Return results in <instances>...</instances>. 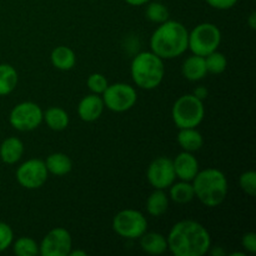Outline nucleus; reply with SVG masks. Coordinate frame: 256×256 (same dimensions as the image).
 Segmentation results:
<instances>
[{
	"label": "nucleus",
	"instance_id": "473e14b6",
	"mask_svg": "<svg viewBox=\"0 0 256 256\" xmlns=\"http://www.w3.org/2000/svg\"><path fill=\"white\" fill-rule=\"evenodd\" d=\"M192 95H195V96H196L198 99L204 100V99H206L208 95H209V92H208L206 88H204V86H198L196 89L194 90V92H192Z\"/></svg>",
	"mask_w": 256,
	"mask_h": 256
},
{
	"label": "nucleus",
	"instance_id": "7ed1b4c3",
	"mask_svg": "<svg viewBox=\"0 0 256 256\" xmlns=\"http://www.w3.org/2000/svg\"><path fill=\"white\" fill-rule=\"evenodd\" d=\"M195 196L208 208H216L222 204L228 195V180L222 172L218 169H205L192 179Z\"/></svg>",
	"mask_w": 256,
	"mask_h": 256
},
{
	"label": "nucleus",
	"instance_id": "a211bd4d",
	"mask_svg": "<svg viewBox=\"0 0 256 256\" xmlns=\"http://www.w3.org/2000/svg\"><path fill=\"white\" fill-rule=\"evenodd\" d=\"M178 142L182 146L184 152H194L202 149V144H204V139L200 132H198L196 128H185V129H180L178 132Z\"/></svg>",
	"mask_w": 256,
	"mask_h": 256
},
{
	"label": "nucleus",
	"instance_id": "6e6552de",
	"mask_svg": "<svg viewBox=\"0 0 256 256\" xmlns=\"http://www.w3.org/2000/svg\"><path fill=\"white\" fill-rule=\"evenodd\" d=\"M102 95L105 106L114 112H128L136 104L138 100L136 90L125 82L108 85Z\"/></svg>",
	"mask_w": 256,
	"mask_h": 256
},
{
	"label": "nucleus",
	"instance_id": "9d476101",
	"mask_svg": "<svg viewBox=\"0 0 256 256\" xmlns=\"http://www.w3.org/2000/svg\"><path fill=\"white\" fill-rule=\"evenodd\" d=\"M48 175L49 172L45 162L40 159H29L18 168L15 176L22 188L34 190L39 189L46 182Z\"/></svg>",
	"mask_w": 256,
	"mask_h": 256
},
{
	"label": "nucleus",
	"instance_id": "cd10ccee",
	"mask_svg": "<svg viewBox=\"0 0 256 256\" xmlns=\"http://www.w3.org/2000/svg\"><path fill=\"white\" fill-rule=\"evenodd\" d=\"M86 85L92 94L102 95L108 88L109 82H108L106 78L104 75L100 74V72H94V74L89 75L86 80Z\"/></svg>",
	"mask_w": 256,
	"mask_h": 256
},
{
	"label": "nucleus",
	"instance_id": "f3484780",
	"mask_svg": "<svg viewBox=\"0 0 256 256\" xmlns=\"http://www.w3.org/2000/svg\"><path fill=\"white\" fill-rule=\"evenodd\" d=\"M140 239L142 252L150 255H162L168 250V240L160 232H144Z\"/></svg>",
	"mask_w": 256,
	"mask_h": 256
},
{
	"label": "nucleus",
	"instance_id": "f03ea898",
	"mask_svg": "<svg viewBox=\"0 0 256 256\" xmlns=\"http://www.w3.org/2000/svg\"><path fill=\"white\" fill-rule=\"evenodd\" d=\"M189 32L182 22L169 20L162 22L150 38V48L154 54L164 59H174L188 50Z\"/></svg>",
	"mask_w": 256,
	"mask_h": 256
},
{
	"label": "nucleus",
	"instance_id": "4468645a",
	"mask_svg": "<svg viewBox=\"0 0 256 256\" xmlns=\"http://www.w3.org/2000/svg\"><path fill=\"white\" fill-rule=\"evenodd\" d=\"M104 108V102L100 95L89 94L80 100L78 105V115L82 122H92L102 116Z\"/></svg>",
	"mask_w": 256,
	"mask_h": 256
},
{
	"label": "nucleus",
	"instance_id": "2eb2a0df",
	"mask_svg": "<svg viewBox=\"0 0 256 256\" xmlns=\"http://www.w3.org/2000/svg\"><path fill=\"white\" fill-rule=\"evenodd\" d=\"M182 72L185 79H188L189 82H199V80L204 79L208 74L205 58L195 54L186 58L185 62H182Z\"/></svg>",
	"mask_w": 256,
	"mask_h": 256
},
{
	"label": "nucleus",
	"instance_id": "f257e3e1",
	"mask_svg": "<svg viewBox=\"0 0 256 256\" xmlns=\"http://www.w3.org/2000/svg\"><path fill=\"white\" fill-rule=\"evenodd\" d=\"M168 250L175 256H202L212 246V236L204 225L195 220L176 222L169 235Z\"/></svg>",
	"mask_w": 256,
	"mask_h": 256
},
{
	"label": "nucleus",
	"instance_id": "f704fd0d",
	"mask_svg": "<svg viewBox=\"0 0 256 256\" xmlns=\"http://www.w3.org/2000/svg\"><path fill=\"white\" fill-rule=\"evenodd\" d=\"M248 24H249V26L252 28V30H255V28H256V12H252V14H250L249 20H248Z\"/></svg>",
	"mask_w": 256,
	"mask_h": 256
},
{
	"label": "nucleus",
	"instance_id": "e433bc0d",
	"mask_svg": "<svg viewBox=\"0 0 256 256\" xmlns=\"http://www.w3.org/2000/svg\"><path fill=\"white\" fill-rule=\"evenodd\" d=\"M212 255H224L225 252H224V250L222 249V248H219V249H216V250H212Z\"/></svg>",
	"mask_w": 256,
	"mask_h": 256
},
{
	"label": "nucleus",
	"instance_id": "2f4dec72",
	"mask_svg": "<svg viewBox=\"0 0 256 256\" xmlns=\"http://www.w3.org/2000/svg\"><path fill=\"white\" fill-rule=\"evenodd\" d=\"M206 2L210 6L214 8V9L228 10L232 9V6H235L238 0H206Z\"/></svg>",
	"mask_w": 256,
	"mask_h": 256
},
{
	"label": "nucleus",
	"instance_id": "a878e982",
	"mask_svg": "<svg viewBox=\"0 0 256 256\" xmlns=\"http://www.w3.org/2000/svg\"><path fill=\"white\" fill-rule=\"evenodd\" d=\"M205 64H206L208 72L212 74H222L226 70L228 60L222 52H219L218 50L210 52L209 55L205 56Z\"/></svg>",
	"mask_w": 256,
	"mask_h": 256
},
{
	"label": "nucleus",
	"instance_id": "72a5a7b5",
	"mask_svg": "<svg viewBox=\"0 0 256 256\" xmlns=\"http://www.w3.org/2000/svg\"><path fill=\"white\" fill-rule=\"evenodd\" d=\"M129 5H132V6H140V5H144L146 2H149L150 0H125Z\"/></svg>",
	"mask_w": 256,
	"mask_h": 256
},
{
	"label": "nucleus",
	"instance_id": "4c0bfd02",
	"mask_svg": "<svg viewBox=\"0 0 256 256\" xmlns=\"http://www.w3.org/2000/svg\"><path fill=\"white\" fill-rule=\"evenodd\" d=\"M232 256H236V255H239V256H244L245 254L244 252H232V254H230Z\"/></svg>",
	"mask_w": 256,
	"mask_h": 256
},
{
	"label": "nucleus",
	"instance_id": "7c9ffc66",
	"mask_svg": "<svg viewBox=\"0 0 256 256\" xmlns=\"http://www.w3.org/2000/svg\"><path fill=\"white\" fill-rule=\"evenodd\" d=\"M242 248H244L246 252H249L250 254H255L256 252V234L255 232H246V234L242 235Z\"/></svg>",
	"mask_w": 256,
	"mask_h": 256
},
{
	"label": "nucleus",
	"instance_id": "0eeeda50",
	"mask_svg": "<svg viewBox=\"0 0 256 256\" xmlns=\"http://www.w3.org/2000/svg\"><path fill=\"white\" fill-rule=\"evenodd\" d=\"M112 229L125 239H139L148 229V220L144 214L134 209H125L112 219Z\"/></svg>",
	"mask_w": 256,
	"mask_h": 256
},
{
	"label": "nucleus",
	"instance_id": "4be33fe9",
	"mask_svg": "<svg viewBox=\"0 0 256 256\" xmlns=\"http://www.w3.org/2000/svg\"><path fill=\"white\" fill-rule=\"evenodd\" d=\"M169 208V198L164 190L155 189L146 199V212L152 216H162Z\"/></svg>",
	"mask_w": 256,
	"mask_h": 256
},
{
	"label": "nucleus",
	"instance_id": "423d86ee",
	"mask_svg": "<svg viewBox=\"0 0 256 256\" xmlns=\"http://www.w3.org/2000/svg\"><path fill=\"white\" fill-rule=\"evenodd\" d=\"M220 42L222 32L219 28L212 22H202L189 32L188 49L192 50V54L205 58L218 50Z\"/></svg>",
	"mask_w": 256,
	"mask_h": 256
},
{
	"label": "nucleus",
	"instance_id": "aec40b11",
	"mask_svg": "<svg viewBox=\"0 0 256 256\" xmlns=\"http://www.w3.org/2000/svg\"><path fill=\"white\" fill-rule=\"evenodd\" d=\"M50 60H52V64L56 69L66 72V70L72 69L75 66L76 55H75L74 50L70 49L69 46L60 45V46H56L52 50V55H50Z\"/></svg>",
	"mask_w": 256,
	"mask_h": 256
},
{
	"label": "nucleus",
	"instance_id": "9b49d317",
	"mask_svg": "<svg viewBox=\"0 0 256 256\" xmlns=\"http://www.w3.org/2000/svg\"><path fill=\"white\" fill-rule=\"evenodd\" d=\"M72 248L70 232L64 228H55L50 230L39 245V254L42 256H68Z\"/></svg>",
	"mask_w": 256,
	"mask_h": 256
},
{
	"label": "nucleus",
	"instance_id": "c756f323",
	"mask_svg": "<svg viewBox=\"0 0 256 256\" xmlns=\"http://www.w3.org/2000/svg\"><path fill=\"white\" fill-rule=\"evenodd\" d=\"M14 242V232L12 229L4 222H0V252H5L8 248L12 246Z\"/></svg>",
	"mask_w": 256,
	"mask_h": 256
},
{
	"label": "nucleus",
	"instance_id": "b1692460",
	"mask_svg": "<svg viewBox=\"0 0 256 256\" xmlns=\"http://www.w3.org/2000/svg\"><path fill=\"white\" fill-rule=\"evenodd\" d=\"M169 189L170 199L176 204H188L195 198L194 188L190 182H182V180H180V182H174Z\"/></svg>",
	"mask_w": 256,
	"mask_h": 256
},
{
	"label": "nucleus",
	"instance_id": "dca6fc26",
	"mask_svg": "<svg viewBox=\"0 0 256 256\" xmlns=\"http://www.w3.org/2000/svg\"><path fill=\"white\" fill-rule=\"evenodd\" d=\"M22 154H24V144L19 138H6L0 145V159L5 164H15L22 159Z\"/></svg>",
	"mask_w": 256,
	"mask_h": 256
},
{
	"label": "nucleus",
	"instance_id": "c85d7f7f",
	"mask_svg": "<svg viewBox=\"0 0 256 256\" xmlns=\"http://www.w3.org/2000/svg\"><path fill=\"white\" fill-rule=\"evenodd\" d=\"M240 188L245 194L249 196H254L256 194V172L254 170H249L240 175L239 179Z\"/></svg>",
	"mask_w": 256,
	"mask_h": 256
},
{
	"label": "nucleus",
	"instance_id": "f8f14e48",
	"mask_svg": "<svg viewBox=\"0 0 256 256\" xmlns=\"http://www.w3.org/2000/svg\"><path fill=\"white\" fill-rule=\"evenodd\" d=\"M146 179L154 189H169L176 179L172 160L166 156H160L152 160L148 166Z\"/></svg>",
	"mask_w": 256,
	"mask_h": 256
},
{
	"label": "nucleus",
	"instance_id": "20e7f679",
	"mask_svg": "<svg viewBox=\"0 0 256 256\" xmlns=\"http://www.w3.org/2000/svg\"><path fill=\"white\" fill-rule=\"evenodd\" d=\"M130 72L136 86L152 90L159 86L164 79V62L152 52H142L132 59Z\"/></svg>",
	"mask_w": 256,
	"mask_h": 256
},
{
	"label": "nucleus",
	"instance_id": "39448f33",
	"mask_svg": "<svg viewBox=\"0 0 256 256\" xmlns=\"http://www.w3.org/2000/svg\"><path fill=\"white\" fill-rule=\"evenodd\" d=\"M204 115L205 108L202 100L198 99L192 94L182 95L172 105V122L179 129L199 126Z\"/></svg>",
	"mask_w": 256,
	"mask_h": 256
},
{
	"label": "nucleus",
	"instance_id": "5701e85b",
	"mask_svg": "<svg viewBox=\"0 0 256 256\" xmlns=\"http://www.w3.org/2000/svg\"><path fill=\"white\" fill-rule=\"evenodd\" d=\"M18 72L10 64H0V96H6L18 85Z\"/></svg>",
	"mask_w": 256,
	"mask_h": 256
},
{
	"label": "nucleus",
	"instance_id": "393cba45",
	"mask_svg": "<svg viewBox=\"0 0 256 256\" xmlns=\"http://www.w3.org/2000/svg\"><path fill=\"white\" fill-rule=\"evenodd\" d=\"M12 245L18 256H35L39 254V244L32 238L22 236Z\"/></svg>",
	"mask_w": 256,
	"mask_h": 256
},
{
	"label": "nucleus",
	"instance_id": "bb28decb",
	"mask_svg": "<svg viewBox=\"0 0 256 256\" xmlns=\"http://www.w3.org/2000/svg\"><path fill=\"white\" fill-rule=\"evenodd\" d=\"M148 19L156 24H162V22H166L169 19V10L162 2H150L146 6V12H145Z\"/></svg>",
	"mask_w": 256,
	"mask_h": 256
},
{
	"label": "nucleus",
	"instance_id": "1a4fd4ad",
	"mask_svg": "<svg viewBox=\"0 0 256 256\" xmlns=\"http://www.w3.org/2000/svg\"><path fill=\"white\" fill-rule=\"evenodd\" d=\"M42 110L32 102H24L15 105L9 115V122L19 132H32L42 122Z\"/></svg>",
	"mask_w": 256,
	"mask_h": 256
},
{
	"label": "nucleus",
	"instance_id": "6ab92c4d",
	"mask_svg": "<svg viewBox=\"0 0 256 256\" xmlns=\"http://www.w3.org/2000/svg\"><path fill=\"white\" fill-rule=\"evenodd\" d=\"M48 172L55 175V176H62L72 172V162L64 152H54L50 154L45 160Z\"/></svg>",
	"mask_w": 256,
	"mask_h": 256
},
{
	"label": "nucleus",
	"instance_id": "c9c22d12",
	"mask_svg": "<svg viewBox=\"0 0 256 256\" xmlns=\"http://www.w3.org/2000/svg\"><path fill=\"white\" fill-rule=\"evenodd\" d=\"M69 256H86V252H82V250H75V252L70 250Z\"/></svg>",
	"mask_w": 256,
	"mask_h": 256
},
{
	"label": "nucleus",
	"instance_id": "ddd939ff",
	"mask_svg": "<svg viewBox=\"0 0 256 256\" xmlns=\"http://www.w3.org/2000/svg\"><path fill=\"white\" fill-rule=\"evenodd\" d=\"M175 175L182 182H192L199 172V162L192 152H182L172 160Z\"/></svg>",
	"mask_w": 256,
	"mask_h": 256
},
{
	"label": "nucleus",
	"instance_id": "412c9836",
	"mask_svg": "<svg viewBox=\"0 0 256 256\" xmlns=\"http://www.w3.org/2000/svg\"><path fill=\"white\" fill-rule=\"evenodd\" d=\"M42 120L54 132L65 130L69 125V115L62 108L52 106L42 112Z\"/></svg>",
	"mask_w": 256,
	"mask_h": 256
}]
</instances>
